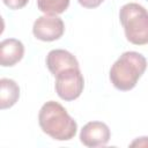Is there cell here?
Returning a JSON list of instances; mask_svg holds the SVG:
<instances>
[{"label": "cell", "mask_w": 148, "mask_h": 148, "mask_svg": "<svg viewBox=\"0 0 148 148\" xmlns=\"http://www.w3.org/2000/svg\"><path fill=\"white\" fill-rule=\"evenodd\" d=\"M38 123L45 134L58 141L73 139L77 131L76 121L56 101H49L43 104L38 113Z\"/></svg>", "instance_id": "cell-1"}, {"label": "cell", "mask_w": 148, "mask_h": 148, "mask_svg": "<svg viewBox=\"0 0 148 148\" xmlns=\"http://www.w3.org/2000/svg\"><path fill=\"white\" fill-rule=\"evenodd\" d=\"M147 68L146 58L135 51L124 52L110 68V81L121 91L133 89Z\"/></svg>", "instance_id": "cell-2"}, {"label": "cell", "mask_w": 148, "mask_h": 148, "mask_svg": "<svg viewBox=\"0 0 148 148\" xmlns=\"http://www.w3.org/2000/svg\"><path fill=\"white\" fill-rule=\"evenodd\" d=\"M119 20L130 43L148 44V10L143 6L135 2L124 5L119 10Z\"/></svg>", "instance_id": "cell-3"}, {"label": "cell", "mask_w": 148, "mask_h": 148, "mask_svg": "<svg viewBox=\"0 0 148 148\" xmlns=\"http://www.w3.org/2000/svg\"><path fill=\"white\" fill-rule=\"evenodd\" d=\"M56 91L64 101H74L83 91L84 79L80 68H67L56 76Z\"/></svg>", "instance_id": "cell-4"}, {"label": "cell", "mask_w": 148, "mask_h": 148, "mask_svg": "<svg viewBox=\"0 0 148 148\" xmlns=\"http://www.w3.org/2000/svg\"><path fill=\"white\" fill-rule=\"evenodd\" d=\"M65 31L62 20L54 14H45L39 16L32 27L34 36L43 42H53L59 39Z\"/></svg>", "instance_id": "cell-5"}, {"label": "cell", "mask_w": 148, "mask_h": 148, "mask_svg": "<svg viewBox=\"0 0 148 148\" xmlns=\"http://www.w3.org/2000/svg\"><path fill=\"white\" fill-rule=\"evenodd\" d=\"M111 136L110 128L102 121H89L80 132V141L87 147L105 146Z\"/></svg>", "instance_id": "cell-6"}, {"label": "cell", "mask_w": 148, "mask_h": 148, "mask_svg": "<svg viewBox=\"0 0 148 148\" xmlns=\"http://www.w3.org/2000/svg\"><path fill=\"white\" fill-rule=\"evenodd\" d=\"M46 66L53 76L67 68H79L77 59L68 51L62 49L51 50L46 56Z\"/></svg>", "instance_id": "cell-7"}, {"label": "cell", "mask_w": 148, "mask_h": 148, "mask_svg": "<svg viewBox=\"0 0 148 148\" xmlns=\"http://www.w3.org/2000/svg\"><path fill=\"white\" fill-rule=\"evenodd\" d=\"M24 54V45L16 38H7L0 43V64L10 67L17 64Z\"/></svg>", "instance_id": "cell-8"}, {"label": "cell", "mask_w": 148, "mask_h": 148, "mask_svg": "<svg viewBox=\"0 0 148 148\" xmlns=\"http://www.w3.org/2000/svg\"><path fill=\"white\" fill-rule=\"evenodd\" d=\"M20 97V87L12 79L0 80V108L1 110L12 108Z\"/></svg>", "instance_id": "cell-9"}, {"label": "cell", "mask_w": 148, "mask_h": 148, "mask_svg": "<svg viewBox=\"0 0 148 148\" xmlns=\"http://www.w3.org/2000/svg\"><path fill=\"white\" fill-rule=\"evenodd\" d=\"M69 6V0H37V7L44 14H61Z\"/></svg>", "instance_id": "cell-10"}, {"label": "cell", "mask_w": 148, "mask_h": 148, "mask_svg": "<svg viewBox=\"0 0 148 148\" xmlns=\"http://www.w3.org/2000/svg\"><path fill=\"white\" fill-rule=\"evenodd\" d=\"M2 1L9 9H21L28 3L29 0H2Z\"/></svg>", "instance_id": "cell-11"}, {"label": "cell", "mask_w": 148, "mask_h": 148, "mask_svg": "<svg viewBox=\"0 0 148 148\" xmlns=\"http://www.w3.org/2000/svg\"><path fill=\"white\" fill-rule=\"evenodd\" d=\"M79 3L84 8H96L98 7L104 0H77Z\"/></svg>", "instance_id": "cell-12"}, {"label": "cell", "mask_w": 148, "mask_h": 148, "mask_svg": "<svg viewBox=\"0 0 148 148\" xmlns=\"http://www.w3.org/2000/svg\"><path fill=\"white\" fill-rule=\"evenodd\" d=\"M131 146H148V136L138 138L135 141L131 143Z\"/></svg>", "instance_id": "cell-13"}]
</instances>
